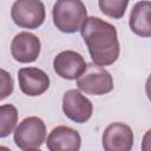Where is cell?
Segmentation results:
<instances>
[{"mask_svg":"<svg viewBox=\"0 0 151 151\" xmlns=\"http://www.w3.org/2000/svg\"><path fill=\"white\" fill-rule=\"evenodd\" d=\"M80 32L94 64L110 66L117 61L120 46L117 29L112 24L98 17H87Z\"/></svg>","mask_w":151,"mask_h":151,"instance_id":"obj_1","label":"cell"},{"mask_svg":"<svg viewBox=\"0 0 151 151\" xmlns=\"http://www.w3.org/2000/svg\"><path fill=\"white\" fill-rule=\"evenodd\" d=\"M53 24L63 33H76L87 19L86 6L81 0H57L52 9Z\"/></svg>","mask_w":151,"mask_h":151,"instance_id":"obj_2","label":"cell"},{"mask_svg":"<svg viewBox=\"0 0 151 151\" xmlns=\"http://www.w3.org/2000/svg\"><path fill=\"white\" fill-rule=\"evenodd\" d=\"M46 139V125L39 117L31 116L22 119L13 132L15 145L24 150H40Z\"/></svg>","mask_w":151,"mask_h":151,"instance_id":"obj_3","label":"cell"},{"mask_svg":"<svg viewBox=\"0 0 151 151\" xmlns=\"http://www.w3.org/2000/svg\"><path fill=\"white\" fill-rule=\"evenodd\" d=\"M77 86L86 94L103 96L110 93L113 90L114 84L111 73L107 70L92 63L87 64L84 73L77 79Z\"/></svg>","mask_w":151,"mask_h":151,"instance_id":"obj_4","label":"cell"},{"mask_svg":"<svg viewBox=\"0 0 151 151\" xmlns=\"http://www.w3.org/2000/svg\"><path fill=\"white\" fill-rule=\"evenodd\" d=\"M11 18L21 28L35 29L45 21V5L41 0H15L11 8Z\"/></svg>","mask_w":151,"mask_h":151,"instance_id":"obj_5","label":"cell"},{"mask_svg":"<svg viewBox=\"0 0 151 151\" xmlns=\"http://www.w3.org/2000/svg\"><path fill=\"white\" fill-rule=\"evenodd\" d=\"M63 111L72 122L83 124L91 118L93 105L88 98L80 93V91L68 90L63 96Z\"/></svg>","mask_w":151,"mask_h":151,"instance_id":"obj_6","label":"cell"},{"mask_svg":"<svg viewBox=\"0 0 151 151\" xmlns=\"http://www.w3.org/2000/svg\"><path fill=\"white\" fill-rule=\"evenodd\" d=\"M101 142L105 151H130L133 146L134 137L129 125L116 122L104 130Z\"/></svg>","mask_w":151,"mask_h":151,"instance_id":"obj_7","label":"cell"},{"mask_svg":"<svg viewBox=\"0 0 151 151\" xmlns=\"http://www.w3.org/2000/svg\"><path fill=\"white\" fill-rule=\"evenodd\" d=\"M86 61L76 51L66 50L58 53L53 59V70L63 79L76 80L86 70Z\"/></svg>","mask_w":151,"mask_h":151,"instance_id":"obj_8","label":"cell"},{"mask_svg":"<svg viewBox=\"0 0 151 151\" xmlns=\"http://www.w3.org/2000/svg\"><path fill=\"white\" fill-rule=\"evenodd\" d=\"M40 39L29 32L18 33L11 42L12 57L14 58V60L22 64L35 61L40 54Z\"/></svg>","mask_w":151,"mask_h":151,"instance_id":"obj_9","label":"cell"},{"mask_svg":"<svg viewBox=\"0 0 151 151\" xmlns=\"http://www.w3.org/2000/svg\"><path fill=\"white\" fill-rule=\"evenodd\" d=\"M19 87L28 97H37L45 93L50 87V77L38 67H22L18 71Z\"/></svg>","mask_w":151,"mask_h":151,"instance_id":"obj_10","label":"cell"},{"mask_svg":"<svg viewBox=\"0 0 151 151\" xmlns=\"http://www.w3.org/2000/svg\"><path fill=\"white\" fill-rule=\"evenodd\" d=\"M80 145L81 137L79 132L65 125L54 127L46 140V146L50 151H78Z\"/></svg>","mask_w":151,"mask_h":151,"instance_id":"obj_11","label":"cell"},{"mask_svg":"<svg viewBox=\"0 0 151 151\" xmlns=\"http://www.w3.org/2000/svg\"><path fill=\"white\" fill-rule=\"evenodd\" d=\"M130 29L138 37L151 38V1H138L130 14Z\"/></svg>","mask_w":151,"mask_h":151,"instance_id":"obj_12","label":"cell"},{"mask_svg":"<svg viewBox=\"0 0 151 151\" xmlns=\"http://www.w3.org/2000/svg\"><path fill=\"white\" fill-rule=\"evenodd\" d=\"M18 123V110L12 104L0 106V138L7 137L14 132Z\"/></svg>","mask_w":151,"mask_h":151,"instance_id":"obj_13","label":"cell"},{"mask_svg":"<svg viewBox=\"0 0 151 151\" xmlns=\"http://www.w3.org/2000/svg\"><path fill=\"white\" fill-rule=\"evenodd\" d=\"M130 0H98L99 9L107 17L120 19L124 17Z\"/></svg>","mask_w":151,"mask_h":151,"instance_id":"obj_14","label":"cell"},{"mask_svg":"<svg viewBox=\"0 0 151 151\" xmlns=\"http://www.w3.org/2000/svg\"><path fill=\"white\" fill-rule=\"evenodd\" d=\"M12 92H13V79L7 71L1 70V96H0V99L4 100L6 97L11 96Z\"/></svg>","mask_w":151,"mask_h":151,"instance_id":"obj_15","label":"cell"},{"mask_svg":"<svg viewBox=\"0 0 151 151\" xmlns=\"http://www.w3.org/2000/svg\"><path fill=\"white\" fill-rule=\"evenodd\" d=\"M142 150L143 151H151V129L145 132L142 139Z\"/></svg>","mask_w":151,"mask_h":151,"instance_id":"obj_16","label":"cell"},{"mask_svg":"<svg viewBox=\"0 0 151 151\" xmlns=\"http://www.w3.org/2000/svg\"><path fill=\"white\" fill-rule=\"evenodd\" d=\"M145 92H146V96H147L149 100L151 101V74L146 79V83H145Z\"/></svg>","mask_w":151,"mask_h":151,"instance_id":"obj_17","label":"cell"}]
</instances>
